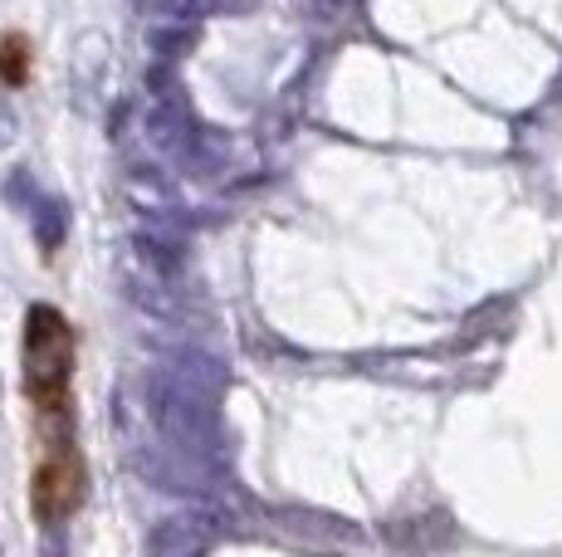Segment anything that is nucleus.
<instances>
[{
	"label": "nucleus",
	"mask_w": 562,
	"mask_h": 557,
	"mask_svg": "<svg viewBox=\"0 0 562 557\" xmlns=\"http://www.w3.org/2000/svg\"><path fill=\"white\" fill-rule=\"evenodd\" d=\"M25 396L35 406L40 465L30 475V503L40 523H64L89 499V465H83L79 425H74V372H79V333L54 304H35L25 314L20 338Z\"/></svg>",
	"instance_id": "1"
},
{
	"label": "nucleus",
	"mask_w": 562,
	"mask_h": 557,
	"mask_svg": "<svg viewBox=\"0 0 562 557\" xmlns=\"http://www.w3.org/2000/svg\"><path fill=\"white\" fill-rule=\"evenodd\" d=\"M30 73H35V45H30L20 30H10V35L0 39V83H10V89H25Z\"/></svg>",
	"instance_id": "2"
}]
</instances>
